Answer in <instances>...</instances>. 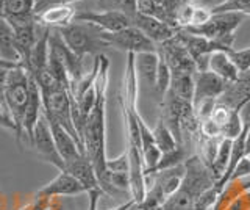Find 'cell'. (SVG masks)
<instances>
[{
    "label": "cell",
    "instance_id": "obj_31",
    "mask_svg": "<svg viewBox=\"0 0 250 210\" xmlns=\"http://www.w3.org/2000/svg\"><path fill=\"white\" fill-rule=\"evenodd\" d=\"M246 177H250V157H242L239 160V163L231 174L230 182L238 181V179H246Z\"/></svg>",
    "mask_w": 250,
    "mask_h": 210
},
{
    "label": "cell",
    "instance_id": "obj_2",
    "mask_svg": "<svg viewBox=\"0 0 250 210\" xmlns=\"http://www.w3.org/2000/svg\"><path fill=\"white\" fill-rule=\"evenodd\" d=\"M28 79L30 72L22 66H16L8 71L5 85V108L16 126L14 134L18 141L22 138V121L28 102Z\"/></svg>",
    "mask_w": 250,
    "mask_h": 210
},
{
    "label": "cell",
    "instance_id": "obj_28",
    "mask_svg": "<svg viewBox=\"0 0 250 210\" xmlns=\"http://www.w3.org/2000/svg\"><path fill=\"white\" fill-rule=\"evenodd\" d=\"M244 130V124L241 121V116H239V108H233L231 112V116L230 119L227 121V124L222 127L221 134H222V138H230V140H234L236 137L241 135V132Z\"/></svg>",
    "mask_w": 250,
    "mask_h": 210
},
{
    "label": "cell",
    "instance_id": "obj_42",
    "mask_svg": "<svg viewBox=\"0 0 250 210\" xmlns=\"http://www.w3.org/2000/svg\"><path fill=\"white\" fill-rule=\"evenodd\" d=\"M0 112H5V108L2 107V104H0ZM5 113H6V112H5ZM10 118H11V116H10Z\"/></svg>",
    "mask_w": 250,
    "mask_h": 210
},
{
    "label": "cell",
    "instance_id": "obj_25",
    "mask_svg": "<svg viewBox=\"0 0 250 210\" xmlns=\"http://www.w3.org/2000/svg\"><path fill=\"white\" fill-rule=\"evenodd\" d=\"M100 11H117L131 18L138 13V0H97Z\"/></svg>",
    "mask_w": 250,
    "mask_h": 210
},
{
    "label": "cell",
    "instance_id": "obj_36",
    "mask_svg": "<svg viewBox=\"0 0 250 210\" xmlns=\"http://www.w3.org/2000/svg\"><path fill=\"white\" fill-rule=\"evenodd\" d=\"M0 126H3L6 129H11V130L16 132V126H14L13 119L10 118V115L5 113V112H0Z\"/></svg>",
    "mask_w": 250,
    "mask_h": 210
},
{
    "label": "cell",
    "instance_id": "obj_33",
    "mask_svg": "<svg viewBox=\"0 0 250 210\" xmlns=\"http://www.w3.org/2000/svg\"><path fill=\"white\" fill-rule=\"evenodd\" d=\"M8 71L10 69L6 68H0V104L5 108V85H6V77H8ZM6 112V108H5ZM8 113V112H6Z\"/></svg>",
    "mask_w": 250,
    "mask_h": 210
},
{
    "label": "cell",
    "instance_id": "obj_10",
    "mask_svg": "<svg viewBox=\"0 0 250 210\" xmlns=\"http://www.w3.org/2000/svg\"><path fill=\"white\" fill-rule=\"evenodd\" d=\"M131 25L141 30V32H143L150 41H153L156 46L172 40V38H175V35L178 33V28L170 27L166 22L152 18V16H147V14H143V13H136L135 16L131 18Z\"/></svg>",
    "mask_w": 250,
    "mask_h": 210
},
{
    "label": "cell",
    "instance_id": "obj_13",
    "mask_svg": "<svg viewBox=\"0 0 250 210\" xmlns=\"http://www.w3.org/2000/svg\"><path fill=\"white\" fill-rule=\"evenodd\" d=\"M80 193H86L82 184L77 179L69 174L67 171H60L58 176L50 181L47 185H44L39 190L35 198H44V199H53L58 196H77Z\"/></svg>",
    "mask_w": 250,
    "mask_h": 210
},
{
    "label": "cell",
    "instance_id": "obj_34",
    "mask_svg": "<svg viewBox=\"0 0 250 210\" xmlns=\"http://www.w3.org/2000/svg\"><path fill=\"white\" fill-rule=\"evenodd\" d=\"M104 193L102 190H92V191H88L89 194V207L88 210H97V204H99V198L100 194Z\"/></svg>",
    "mask_w": 250,
    "mask_h": 210
},
{
    "label": "cell",
    "instance_id": "obj_29",
    "mask_svg": "<svg viewBox=\"0 0 250 210\" xmlns=\"http://www.w3.org/2000/svg\"><path fill=\"white\" fill-rule=\"evenodd\" d=\"M229 55H230L233 63L236 65V68L239 69V72H249L250 71V47L241 49V50L231 49L229 52Z\"/></svg>",
    "mask_w": 250,
    "mask_h": 210
},
{
    "label": "cell",
    "instance_id": "obj_41",
    "mask_svg": "<svg viewBox=\"0 0 250 210\" xmlns=\"http://www.w3.org/2000/svg\"><path fill=\"white\" fill-rule=\"evenodd\" d=\"M49 210H62V209H61V207H53V204H50Z\"/></svg>",
    "mask_w": 250,
    "mask_h": 210
},
{
    "label": "cell",
    "instance_id": "obj_23",
    "mask_svg": "<svg viewBox=\"0 0 250 210\" xmlns=\"http://www.w3.org/2000/svg\"><path fill=\"white\" fill-rule=\"evenodd\" d=\"M153 132V138H155V143L158 146V149L161 151V154L164 152H169V151H174L175 147H178L180 144L177 143V140L174 137V134L169 130V127L164 124V121L160 118L158 124L155 126Z\"/></svg>",
    "mask_w": 250,
    "mask_h": 210
},
{
    "label": "cell",
    "instance_id": "obj_4",
    "mask_svg": "<svg viewBox=\"0 0 250 210\" xmlns=\"http://www.w3.org/2000/svg\"><path fill=\"white\" fill-rule=\"evenodd\" d=\"M244 14L236 11H227V13H214L205 24L197 27H186L188 33L203 36L207 40L222 41L233 46L234 44V32L241 25Z\"/></svg>",
    "mask_w": 250,
    "mask_h": 210
},
{
    "label": "cell",
    "instance_id": "obj_9",
    "mask_svg": "<svg viewBox=\"0 0 250 210\" xmlns=\"http://www.w3.org/2000/svg\"><path fill=\"white\" fill-rule=\"evenodd\" d=\"M75 22H88L106 33L119 32L131 25L130 18L117 11H80L77 13Z\"/></svg>",
    "mask_w": 250,
    "mask_h": 210
},
{
    "label": "cell",
    "instance_id": "obj_8",
    "mask_svg": "<svg viewBox=\"0 0 250 210\" xmlns=\"http://www.w3.org/2000/svg\"><path fill=\"white\" fill-rule=\"evenodd\" d=\"M227 87H229V83L211 71H197L194 75L192 107H197L200 102L208 99L217 100L225 93Z\"/></svg>",
    "mask_w": 250,
    "mask_h": 210
},
{
    "label": "cell",
    "instance_id": "obj_39",
    "mask_svg": "<svg viewBox=\"0 0 250 210\" xmlns=\"http://www.w3.org/2000/svg\"><path fill=\"white\" fill-rule=\"evenodd\" d=\"M16 66H21V65H13V63H8V61H5V60H2V58H0V68L13 69V68H16Z\"/></svg>",
    "mask_w": 250,
    "mask_h": 210
},
{
    "label": "cell",
    "instance_id": "obj_44",
    "mask_svg": "<svg viewBox=\"0 0 250 210\" xmlns=\"http://www.w3.org/2000/svg\"><path fill=\"white\" fill-rule=\"evenodd\" d=\"M249 157H250V155H249Z\"/></svg>",
    "mask_w": 250,
    "mask_h": 210
},
{
    "label": "cell",
    "instance_id": "obj_43",
    "mask_svg": "<svg viewBox=\"0 0 250 210\" xmlns=\"http://www.w3.org/2000/svg\"><path fill=\"white\" fill-rule=\"evenodd\" d=\"M152 2H156V3H163V0H152Z\"/></svg>",
    "mask_w": 250,
    "mask_h": 210
},
{
    "label": "cell",
    "instance_id": "obj_12",
    "mask_svg": "<svg viewBox=\"0 0 250 210\" xmlns=\"http://www.w3.org/2000/svg\"><path fill=\"white\" fill-rule=\"evenodd\" d=\"M77 13L78 11L74 6V3H57V5L47 6L42 11L36 13L35 18L39 25L60 30L72 24L75 21Z\"/></svg>",
    "mask_w": 250,
    "mask_h": 210
},
{
    "label": "cell",
    "instance_id": "obj_40",
    "mask_svg": "<svg viewBox=\"0 0 250 210\" xmlns=\"http://www.w3.org/2000/svg\"><path fill=\"white\" fill-rule=\"evenodd\" d=\"M3 3L5 0H0V18H3Z\"/></svg>",
    "mask_w": 250,
    "mask_h": 210
},
{
    "label": "cell",
    "instance_id": "obj_6",
    "mask_svg": "<svg viewBox=\"0 0 250 210\" xmlns=\"http://www.w3.org/2000/svg\"><path fill=\"white\" fill-rule=\"evenodd\" d=\"M102 38L106 47H117L127 53H143V52H156V44L138 30L136 27H127L114 33H102Z\"/></svg>",
    "mask_w": 250,
    "mask_h": 210
},
{
    "label": "cell",
    "instance_id": "obj_17",
    "mask_svg": "<svg viewBox=\"0 0 250 210\" xmlns=\"http://www.w3.org/2000/svg\"><path fill=\"white\" fill-rule=\"evenodd\" d=\"M208 71L219 75L227 83H233L239 79V69L233 63L229 52H214L208 60Z\"/></svg>",
    "mask_w": 250,
    "mask_h": 210
},
{
    "label": "cell",
    "instance_id": "obj_11",
    "mask_svg": "<svg viewBox=\"0 0 250 210\" xmlns=\"http://www.w3.org/2000/svg\"><path fill=\"white\" fill-rule=\"evenodd\" d=\"M42 115V96H41V88L36 82V79L30 74L28 79V102L25 108V115H23L22 121V135L25 134L28 143L31 144L33 140V130L36 127V122L39 121Z\"/></svg>",
    "mask_w": 250,
    "mask_h": 210
},
{
    "label": "cell",
    "instance_id": "obj_14",
    "mask_svg": "<svg viewBox=\"0 0 250 210\" xmlns=\"http://www.w3.org/2000/svg\"><path fill=\"white\" fill-rule=\"evenodd\" d=\"M49 121V126H50V130H52V137H53V141H55V146H57V151L60 154V157L64 162V165L67 166L69 163L75 162L77 159H80L82 155H84L80 149V146L75 141V138L69 134V132L61 127L58 122L55 121Z\"/></svg>",
    "mask_w": 250,
    "mask_h": 210
},
{
    "label": "cell",
    "instance_id": "obj_32",
    "mask_svg": "<svg viewBox=\"0 0 250 210\" xmlns=\"http://www.w3.org/2000/svg\"><path fill=\"white\" fill-rule=\"evenodd\" d=\"M78 2V0H36V6H35V14L42 11L44 8L50 5H57V3H74Z\"/></svg>",
    "mask_w": 250,
    "mask_h": 210
},
{
    "label": "cell",
    "instance_id": "obj_26",
    "mask_svg": "<svg viewBox=\"0 0 250 210\" xmlns=\"http://www.w3.org/2000/svg\"><path fill=\"white\" fill-rule=\"evenodd\" d=\"M182 163H185V151H183V146H178V147H175L174 151L161 154V159L158 162V165L155 166V169L148 176H152V174L158 173V171H163V169H169V168L178 166V165H182Z\"/></svg>",
    "mask_w": 250,
    "mask_h": 210
},
{
    "label": "cell",
    "instance_id": "obj_20",
    "mask_svg": "<svg viewBox=\"0 0 250 210\" xmlns=\"http://www.w3.org/2000/svg\"><path fill=\"white\" fill-rule=\"evenodd\" d=\"M170 74H172V80H170L169 91L175 97L192 104V97H194V75H195V72L178 71V72H170Z\"/></svg>",
    "mask_w": 250,
    "mask_h": 210
},
{
    "label": "cell",
    "instance_id": "obj_5",
    "mask_svg": "<svg viewBox=\"0 0 250 210\" xmlns=\"http://www.w3.org/2000/svg\"><path fill=\"white\" fill-rule=\"evenodd\" d=\"M49 53H50V57L57 60L61 65V68L66 71L69 83H70V91H72L74 87L78 83V80L84 75L83 74V58L75 55V53L67 47L61 33L55 28L50 30V35H49Z\"/></svg>",
    "mask_w": 250,
    "mask_h": 210
},
{
    "label": "cell",
    "instance_id": "obj_30",
    "mask_svg": "<svg viewBox=\"0 0 250 210\" xmlns=\"http://www.w3.org/2000/svg\"><path fill=\"white\" fill-rule=\"evenodd\" d=\"M128 154L125 151L117 159H108L106 160V171L109 173H128Z\"/></svg>",
    "mask_w": 250,
    "mask_h": 210
},
{
    "label": "cell",
    "instance_id": "obj_18",
    "mask_svg": "<svg viewBox=\"0 0 250 210\" xmlns=\"http://www.w3.org/2000/svg\"><path fill=\"white\" fill-rule=\"evenodd\" d=\"M0 58L13 65H21V55L16 44V33L5 18H0Z\"/></svg>",
    "mask_w": 250,
    "mask_h": 210
},
{
    "label": "cell",
    "instance_id": "obj_27",
    "mask_svg": "<svg viewBox=\"0 0 250 210\" xmlns=\"http://www.w3.org/2000/svg\"><path fill=\"white\" fill-rule=\"evenodd\" d=\"M170 80H172L170 69H169L166 61L160 57V60H158V72H156V94L160 96V100H163L164 96L167 94V91L170 88Z\"/></svg>",
    "mask_w": 250,
    "mask_h": 210
},
{
    "label": "cell",
    "instance_id": "obj_3",
    "mask_svg": "<svg viewBox=\"0 0 250 210\" xmlns=\"http://www.w3.org/2000/svg\"><path fill=\"white\" fill-rule=\"evenodd\" d=\"M62 40L66 46L72 50L75 55L83 58L88 53H96L100 49L106 47V44L102 38V30L88 22H72L70 25L60 28Z\"/></svg>",
    "mask_w": 250,
    "mask_h": 210
},
{
    "label": "cell",
    "instance_id": "obj_7",
    "mask_svg": "<svg viewBox=\"0 0 250 210\" xmlns=\"http://www.w3.org/2000/svg\"><path fill=\"white\" fill-rule=\"evenodd\" d=\"M31 147H35V151L42 160L49 162L50 165L55 168H58L60 171H66V165L62 159L60 157V154L57 151V146H55L53 137H52V130L49 126V121H47L45 115L42 112L41 118L36 122V127L33 130V140H31Z\"/></svg>",
    "mask_w": 250,
    "mask_h": 210
},
{
    "label": "cell",
    "instance_id": "obj_38",
    "mask_svg": "<svg viewBox=\"0 0 250 210\" xmlns=\"http://www.w3.org/2000/svg\"><path fill=\"white\" fill-rule=\"evenodd\" d=\"M250 155V126L247 130V137H246V157Z\"/></svg>",
    "mask_w": 250,
    "mask_h": 210
},
{
    "label": "cell",
    "instance_id": "obj_1",
    "mask_svg": "<svg viewBox=\"0 0 250 210\" xmlns=\"http://www.w3.org/2000/svg\"><path fill=\"white\" fill-rule=\"evenodd\" d=\"M108 69L109 61L105 55L99 53V74L96 79V104L89 112L83 132L84 155L92 163L99 182L106 174V124H105V105H106V88H108Z\"/></svg>",
    "mask_w": 250,
    "mask_h": 210
},
{
    "label": "cell",
    "instance_id": "obj_19",
    "mask_svg": "<svg viewBox=\"0 0 250 210\" xmlns=\"http://www.w3.org/2000/svg\"><path fill=\"white\" fill-rule=\"evenodd\" d=\"M153 176H155V182L161 187L164 196L167 199L180 188V185H182L183 176H185V165L182 163V165H178V166L158 171V173H155Z\"/></svg>",
    "mask_w": 250,
    "mask_h": 210
},
{
    "label": "cell",
    "instance_id": "obj_24",
    "mask_svg": "<svg viewBox=\"0 0 250 210\" xmlns=\"http://www.w3.org/2000/svg\"><path fill=\"white\" fill-rule=\"evenodd\" d=\"M166 201L167 199L164 196L161 187L156 182H153L152 187H148L146 190L144 199L138 202V204H135V207L138 210H161Z\"/></svg>",
    "mask_w": 250,
    "mask_h": 210
},
{
    "label": "cell",
    "instance_id": "obj_35",
    "mask_svg": "<svg viewBox=\"0 0 250 210\" xmlns=\"http://www.w3.org/2000/svg\"><path fill=\"white\" fill-rule=\"evenodd\" d=\"M194 2H197L199 5L205 6V8H208L209 11H213L214 8H217V6H221L225 0H194Z\"/></svg>",
    "mask_w": 250,
    "mask_h": 210
},
{
    "label": "cell",
    "instance_id": "obj_21",
    "mask_svg": "<svg viewBox=\"0 0 250 210\" xmlns=\"http://www.w3.org/2000/svg\"><path fill=\"white\" fill-rule=\"evenodd\" d=\"M36 0H5L3 18L6 21H18L35 16Z\"/></svg>",
    "mask_w": 250,
    "mask_h": 210
},
{
    "label": "cell",
    "instance_id": "obj_16",
    "mask_svg": "<svg viewBox=\"0 0 250 210\" xmlns=\"http://www.w3.org/2000/svg\"><path fill=\"white\" fill-rule=\"evenodd\" d=\"M66 171L69 174H72L78 182L82 184V187L84 188V191H92V190H102L100 182L97 179L96 169H94L92 163L89 162V159L86 155H82L80 159H77L75 162L69 163L66 166ZM104 191V190H102Z\"/></svg>",
    "mask_w": 250,
    "mask_h": 210
},
{
    "label": "cell",
    "instance_id": "obj_37",
    "mask_svg": "<svg viewBox=\"0 0 250 210\" xmlns=\"http://www.w3.org/2000/svg\"><path fill=\"white\" fill-rule=\"evenodd\" d=\"M135 204H136L135 201H133V199H128L127 202H124V204L117 206V207H114V209H109V210H131L133 207H135Z\"/></svg>",
    "mask_w": 250,
    "mask_h": 210
},
{
    "label": "cell",
    "instance_id": "obj_15",
    "mask_svg": "<svg viewBox=\"0 0 250 210\" xmlns=\"http://www.w3.org/2000/svg\"><path fill=\"white\" fill-rule=\"evenodd\" d=\"M158 52H143L135 55V69L138 85H146L156 93V72H158Z\"/></svg>",
    "mask_w": 250,
    "mask_h": 210
},
{
    "label": "cell",
    "instance_id": "obj_22",
    "mask_svg": "<svg viewBox=\"0 0 250 210\" xmlns=\"http://www.w3.org/2000/svg\"><path fill=\"white\" fill-rule=\"evenodd\" d=\"M231 144H233V140L230 138H222L221 143L217 146V152H216V157L213 160V165H211V173L216 177V181H219L224 173L227 166H229V162H230V154H231Z\"/></svg>",
    "mask_w": 250,
    "mask_h": 210
}]
</instances>
